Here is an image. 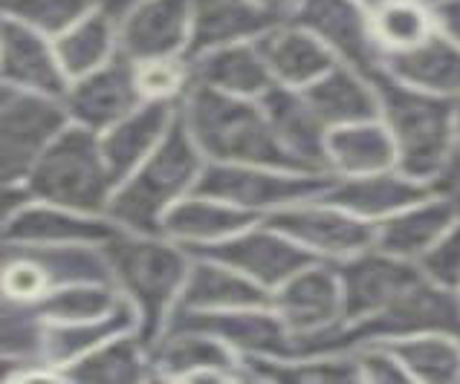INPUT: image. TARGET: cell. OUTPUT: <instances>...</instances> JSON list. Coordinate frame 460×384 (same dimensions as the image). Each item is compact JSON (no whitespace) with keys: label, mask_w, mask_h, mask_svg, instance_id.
Masks as SVG:
<instances>
[{"label":"cell","mask_w":460,"mask_h":384,"mask_svg":"<svg viewBox=\"0 0 460 384\" xmlns=\"http://www.w3.org/2000/svg\"><path fill=\"white\" fill-rule=\"evenodd\" d=\"M186 122L191 130L189 136L208 156L223 159V162L287 168V170H298V174H307L279 144L264 110H258L241 99H232L215 87L206 84L191 87L186 104Z\"/></svg>","instance_id":"1"},{"label":"cell","mask_w":460,"mask_h":384,"mask_svg":"<svg viewBox=\"0 0 460 384\" xmlns=\"http://www.w3.org/2000/svg\"><path fill=\"white\" fill-rule=\"evenodd\" d=\"M367 82L376 87L379 104L385 110L402 174L411 179L431 177L452 151L455 104L440 99L438 92L409 87L385 67L374 70Z\"/></svg>","instance_id":"2"},{"label":"cell","mask_w":460,"mask_h":384,"mask_svg":"<svg viewBox=\"0 0 460 384\" xmlns=\"http://www.w3.org/2000/svg\"><path fill=\"white\" fill-rule=\"evenodd\" d=\"M32 196L78 214H96L111 203L116 182L104 165L102 144L90 127H64L26 177Z\"/></svg>","instance_id":"3"},{"label":"cell","mask_w":460,"mask_h":384,"mask_svg":"<svg viewBox=\"0 0 460 384\" xmlns=\"http://www.w3.org/2000/svg\"><path fill=\"white\" fill-rule=\"evenodd\" d=\"M102 251L84 243H15L0 246V301L32 307L49 292L73 284H111Z\"/></svg>","instance_id":"4"},{"label":"cell","mask_w":460,"mask_h":384,"mask_svg":"<svg viewBox=\"0 0 460 384\" xmlns=\"http://www.w3.org/2000/svg\"><path fill=\"white\" fill-rule=\"evenodd\" d=\"M197 179V151L186 122H174L160 148L111 200V217L128 229L156 234L165 205Z\"/></svg>","instance_id":"5"},{"label":"cell","mask_w":460,"mask_h":384,"mask_svg":"<svg viewBox=\"0 0 460 384\" xmlns=\"http://www.w3.org/2000/svg\"><path fill=\"white\" fill-rule=\"evenodd\" d=\"M102 255L108 260L111 275L134 298L142 318L139 344H148L163 324L168 301L174 298L180 281L186 277V260L177 249L139 240V237H125L119 231L104 240Z\"/></svg>","instance_id":"6"},{"label":"cell","mask_w":460,"mask_h":384,"mask_svg":"<svg viewBox=\"0 0 460 384\" xmlns=\"http://www.w3.org/2000/svg\"><path fill=\"white\" fill-rule=\"evenodd\" d=\"M67 113L49 96L21 92L0 104V185H15L30 177L38 156L56 139Z\"/></svg>","instance_id":"7"},{"label":"cell","mask_w":460,"mask_h":384,"mask_svg":"<svg viewBox=\"0 0 460 384\" xmlns=\"http://www.w3.org/2000/svg\"><path fill=\"white\" fill-rule=\"evenodd\" d=\"M336 275L341 286V324H359L411 289L423 277V269L385 251H359L336 266Z\"/></svg>","instance_id":"8"},{"label":"cell","mask_w":460,"mask_h":384,"mask_svg":"<svg viewBox=\"0 0 460 384\" xmlns=\"http://www.w3.org/2000/svg\"><path fill=\"white\" fill-rule=\"evenodd\" d=\"M293 23L333 47L365 78L383 67V49L357 0H293Z\"/></svg>","instance_id":"9"},{"label":"cell","mask_w":460,"mask_h":384,"mask_svg":"<svg viewBox=\"0 0 460 384\" xmlns=\"http://www.w3.org/2000/svg\"><path fill=\"white\" fill-rule=\"evenodd\" d=\"M333 185L324 174H296V177H279L264 174L255 168H229V165H212L206 168L200 179L194 182V196H212V200H226L246 208H264V205H287L319 196Z\"/></svg>","instance_id":"10"},{"label":"cell","mask_w":460,"mask_h":384,"mask_svg":"<svg viewBox=\"0 0 460 384\" xmlns=\"http://www.w3.org/2000/svg\"><path fill=\"white\" fill-rule=\"evenodd\" d=\"M194 251L229 269H238L264 286H281L287 277L313 263L307 249L275 229H258L232 240H212L208 246H194Z\"/></svg>","instance_id":"11"},{"label":"cell","mask_w":460,"mask_h":384,"mask_svg":"<svg viewBox=\"0 0 460 384\" xmlns=\"http://www.w3.org/2000/svg\"><path fill=\"white\" fill-rule=\"evenodd\" d=\"M171 333H206L229 341L249 355L264 359H293V333L279 315L270 312H203L177 310L168 324Z\"/></svg>","instance_id":"12"},{"label":"cell","mask_w":460,"mask_h":384,"mask_svg":"<svg viewBox=\"0 0 460 384\" xmlns=\"http://www.w3.org/2000/svg\"><path fill=\"white\" fill-rule=\"evenodd\" d=\"M64 110L78 125L90 130H102L116 125L130 110H137L142 92L137 87V70L125 56L104 61L93 73L82 75L64 92Z\"/></svg>","instance_id":"13"},{"label":"cell","mask_w":460,"mask_h":384,"mask_svg":"<svg viewBox=\"0 0 460 384\" xmlns=\"http://www.w3.org/2000/svg\"><path fill=\"white\" fill-rule=\"evenodd\" d=\"M270 229L287 234L298 246L333 257H353L367 251L376 240V229L371 223L353 217L345 208H324V205H298L284 208L270 217Z\"/></svg>","instance_id":"14"},{"label":"cell","mask_w":460,"mask_h":384,"mask_svg":"<svg viewBox=\"0 0 460 384\" xmlns=\"http://www.w3.org/2000/svg\"><path fill=\"white\" fill-rule=\"evenodd\" d=\"M0 82L38 96L61 99L67 92V75L41 32L26 23L0 18Z\"/></svg>","instance_id":"15"},{"label":"cell","mask_w":460,"mask_h":384,"mask_svg":"<svg viewBox=\"0 0 460 384\" xmlns=\"http://www.w3.org/2000/svg\"><path fill=\"white\" fill-rule=\"evenodd\" d=\"M275 310L293 336L324 333L341 318V286L336 269L305 266L281 284L275 295Z\"/></svg>","instance_id":"16"},{"label":"cell","mask_w":460,"mask_h":384,"mask_svg":"<svg viewBox=\"0 0 460 384\" xmlns=\"http://www.w3.org/2000/svg\"><path fill=\"white\" fill-rule=\"evenodd\" d=\"M264 116L272 127L275 139L281 148L290 153L301 170L307 174H324L327 156H324V125L322 118L313 113L305 96H298L293 90L284 87H270L264 96Z\"/></svg>","instance_id":"17"},{"label":"cell","mask_w":460,"mask_h":384,"mask_svg":"<svg viewBox=\"0 0 460 384\" xmlns=\"http://www.w3.org/2000/svg\"><path fill=\"white\" fill-rule=\"evenodd\" d=\"M191 0H142L119 30V56L128 61L168 58L182 47Z\"/></svg>","instance_id":"18"},{"label":"cell","mask_w":460,"mask_h":384,"mask_svg":"<svg viewBox=\"0 0 460 384\" xmlns=\"http://www.w3.org/2000/svg\"><path fill=\"white\" fill-rule=\"evenodd\" d=\"M116 229L108 223L82 217L61 205H32L18 208L4 226L0 240L15 243H104Z\"/></svg>","instance_id":"19"},{"label":"cell","mask_w":460,"mask_h":384,"mask_svg":"<svg viewBox=\"0 0 460 384\" xmlns=\"http://www.w3.org/2000/svg\"><path fill=\"white\" fill-rule=\"evenodd\" d=\"M168 118H171V104L165 99H154L146 108L130 110L125 118L111 125V134L99 144H102L104 165H108V174L116 185H119L130 170L146 159V153L154 144L160 142Z\"/></svg>","instance_id":"20"},{"label":"cell","mask_w":460,"mask_h":384,"mask_svg":"<svg viewBox=\"0 0 460 384\" xmlns=\"http://www.w3.org/2000/svg\"><path fill=\"white\" fill-rule=\"evenodd\" d=\"M255 49L261 52L272 78L293 87H307L333 67L331 49L301 26H287V30L272 32L267 30Z\"/></svg>","instance_id":"21"},{"label":"cell","mask_w":460,"mask_h":384,"mask_svg":"<svg viewBox=\"0 0 460 384\" xmlns=\"http://www.w3.org/2000/svg\"><path fill=\"white\" fill-rule=\"evenodd\" d=\"M324 196H327V203L345 208L350 214L385 217L414 203H423L429 196V188L405 174L391 177L385 170H379V174H365V177H353L345 182H333L331 188L324 191Z\"/></svg>","instance_id":"22"},{"label":"cell","mask_w":460,"mask_h":384,"mask_svg":"<svg viewBox=\"0 0 460 384\" xmlns=\"http://www.w3.org/2000/svg\"><path fill=\"white\" fill-rule=\"evenodd\" d=\"M191 52L223 47L279 26L255 0H191Z\"/></svg>","instance_id":"23"},{"label":"cell","mask_w":460,"mask_h":384,"mask_svg":"<svg viewBox=\"0 0 460 384\" xmlns=\"http://www.w3.org/2000/svg\"><path fill=\"white\" fill-rule=\"evenodd\" d=\"M383 67L417 90L460 92V47L435 32L411 49L391 52L383 58Z\"/></svg>","instance_id":"24"},{"label":"cell","mask_w":460,"mask_h":384,"mask_svg":"<svg viewBox=\"0 0 460 384\" xmlns=\"http://www.w3.org/2000/svg\"><path fill=\"white\" fill-rule=\"evenodd\" d=\"M301 96L307 99V104L322 118L324 127L371 122L376 116V96L371 92V87L353 70L336 67V64L322 78L307 84Z\"/></svg>","instance_id":"25"},{"label":"cell","mask_w":460,"mask_h":384,"mask_svg":"<svg viewBox=\"0 0 460 384\" xmlns=\"http://www.w3.org/2000/svg\"><path fill=\"white\" fill-rule=\"evenodd\" d=\"M324 156L327 165H333L341 174L365 177L385 170L397 159V151H394V139L388 130L371 118V122L333 127L324 136Z\"/></svg>","instance_id":"26"},{"label":"cell","mask_w":460,"mask_h":384,"mask_svg":"<svg viewBox=\"0 0 460 384\" xmlns=\"http://www.w3.org/2000/svg\"><path fill=\"white\" fill-rule=\"evenodd\" d=\"M128 327H134V310L125 301L116 303L108 315L90 318V321H49L47 327H41L38 355L52 364L75 362L78 355L99 347L102 341L122 336Z\"/></svg>","instance_id":"27"},{"label":"cell","mask_w":460,"mask_h":384,"mask_svg":"<svg viewBox=\"0 0 460 384\" xmlns=\"http://www.w3.org/2000/svg\"><path fill=\"white\" fill-rule=\"evenodd\" d=\"M197 84L215 87L238 96H264L272 84V73L255 47H217L194 67Z\"/></svg>","instance_id":"28"},{"label":"cell","mask_w":460,"mask_h":384,"mask_svg":"<svg viewBox=\"0 0 460 384\" xmlns=\"http://www.w3.org/2000/svg\"><path fill=\"white\" fill-rule=\"evenodd\" d=\"M270 303L264 289L223 269V263H200L186 284L180 310H255Z\"/></svg>","instance_id":"29"},{"label":"cell","mask_w":460,"mask_h":384,"mask_svg":"<svg viewBox=\"0 0 460 384\" xmlns=\"http://www.w3.org/2000/svg\"><path fill=\"white\" fill-rule=\"evenodd\" d=\"M455 214L443 203H429L417 208H402L400 214L394 211L383 226L376 229L379 251L394 257H420L423 251L438 240V237L452 226Z\"/></svg>","instance_id":"30"},{"label":"cell","mask_w":460,"mask_h":384,"mask_svg":"<svg viewBox=\"0 0 460 384\" xmlns=\"http://www.w3.org/2000/svg\"><path fill=\"white\" fill-rule=\"evenodd\" d=\"M113 49V18L108 12H87L70 30H64L56 41V58L64 75L82 78L93 73L111 58Z\"/></svg>","instance_id":"31"},{"label":"cell","mask_w":460,"mask_h":384,"mask_svg":"<svg viewBox=\"0 0 460 384\" xmlns=\"http://www.w3.org/2000/svg\"><path fill=\"white\" fill-rule=\"evenodd\" d=\"M460 338L443 333H426L411 338H397L388 344L391 355L405 373L423 381H460Z\"/></svg>","instance_id":"32"},{"label":"cell","mask_w":460,"mask_h":384,"mask_svg":"<svg viewBox=\"0 0 460 384\" xmlns=\"http://www.w3.org/2000/svg\"><path fill=\"white\" fill-rule=\"evenodd\" d=\"M252 220H255L252 211L191 200V203H182L171 211L163 226L168 234L182 237V240L206 243V240H220V237H226L232 231H241Z\"/></svg>","instance_id":"33"},{"label":"cell","mask_w":460,"mask_h":384,"mask_svg":"<svg viewBox=\"0 0 460 384\" xmlns=\"http://www.w3.org/2000/svg\"><path fill=\"white\" fill-rule=\"evenodd\" d=\"M64 376L75 381H142L146 362H142L139 341L116 338L104 347L99 344L90 353L78 355Z\"/></svg>","instance_id":"34"},{"label":"cell","mask_w":460,"mask_h":384,"mask_svg":"<svg viewBox=\"0 0 460 384\" xmlns=\"http://www.w3.org/2000/svg\"><path fill=\"white\" fill-rule=\"evenodd\" d=\"M119 298L111 284H73L49 292L38 303H32L41 321H90V318L108 315Z\"/></svg>","instance_id":"35"},{"label":"cell","mask_w":460,"mask_h":384,"mask_svg":"<svg viewBox=\"0 0 460 384\" xmlns=\"http://www.w3.org/2000/svg\"><path fill=\"white\" fill-rule=\"evenodd\" d=\"M371 30L379 47H388L391 52H402L423 44L431 35V18L417 0H388V4L376 9Z\"/></svg>","instance_id":"36"},{"label":"cell","mask_w":460,"mask_h":384,"mask_svg":"<svg viewBox=\"0 0 460 384\" xmlns=\"http://www.w3.org/2000/svg\"><path fill=\"white\" fill-rule=\"evenodd\" d=\"M93 0H0V15L26 23L41 35H61L84 18Z\"/></svg>","instance_id":"37"},{"label":"cell","mask_w":460,"mask_h":384,"mask_svg":"<svg viewBox=\"0 0 460 384\" xmlns=\"http://www.w3.org/2000/svg\"><path fill=\"white\" fill-rule=\"evenodd\" d=\"M160 364L168 373H189L197 370H229L232 353L206 333H171V341L160 355Z\"/></svg>","instance_id":"38"},{"label":"cell","mask_w":460,"mask_h":384,"mask_svg":"<svg viewBox=\"0 0 460 384\" xmlns=\"http://www.w3.org/2000/svg\"><path fill=\"white\" fill-rule=\"evenodd\" d=\"M249 367L255 370V379H272V381H357L362 379L359 362L353 359H336V355H310L301 359V364H270L252 359Z\"/></svg>","instance_id":"39"},{"label":"cell","mask_w":460,"mask_h":384,"mask_svg":"<svg viewBox=\"0 0 460 384\" xmlns=\"http://www.w3.org/2000/svg\"><path fill=\"white\" fill-rule=\"evenodd\" d=\"M41 327L35 307L0 301V355H38Z\"/></svg>","instance_id":"40"},{"label":"cell","mask_w":460,"mask_h":384,"mask_svg":"<svg viewBox=\"0 0 460 384\" xmlns=\"http://www.w3.org/2000/svg\"><path fill=\"white\" fill-rule=\"evenodd\" d=\"M420 269L431 284L443 289L460 286V226L446 229L423 255H420Z\"/></svg>","instance_id":"41"},{"label":"cell","mask_w":460,"mask_h":384,"mask_svg":"<svg viewBox=\"0 0 460 384\" xmlns=\"http://www.w3.org/2000/svg\"><path fill=\"white\" fill-rule=\"evenodd\" d=\"M146 67L137 70V87L142 96H154V99H165V96H174L182 75L177 64H171L165 58H156V61H142Z\"/></svg>","instance_id":"42"},{"label":"cell","mask_w":460,"mask_h":384,"mask_svg":"<svg viewBox=\"0 0 460 384\" xmlns=\"http://www.w3.org/2000/svg\"><path fill=\"white\" fill-rule=\"evenodd\" d=\"M431 177H435L431 191L440 196V203L449 208L455 217H460V148L446 153L440 168Z\"/></svg>","instance_id":"43"},{"label":"cell","mask_w":460,"mask_h":384,"mask_svg":"<svg viewBox=\"0 0 460 384\" xmlns=\"http://www.w3.org/2000/svg\"><path fill=\"white\" fill-rule=\"evenodd\" d=\"M359 370H362V379H371V381H409L411 376L405 373V367L394 359L391 350H367L359 355Z\"/></svg>","instance_id":"44"},{"label":"cell","mask_w":460,"mask_h":384,"mask_svg":"<svg viewBox=\"0 0 460 384\" xmlns=\"http://www.w3.org/2000/svg\"><path fill=\"white\" fill-rule=\"evenodd\" d=\"M435 21L446 32V38L460 47V0H438V4H435Z\"/></svg>","instance_id":"45"},{"label":"cell","mask_w":460,"mask_h":384,"mask_svg":"<svg viewBox=\"0 0 460 384\" xmlns=\"http://www.w3.org/2000/svg\"><path fill=\"white\" fill-rule=\"evenodd\" d=\"M26 194L12 188V185H0V234H4V226L9 223V217L23 205Z\"/></svg>","instance_id":"46"},{"label":"cell","mask_w":460,"mask_h":384,"mask_svg":"<svg viewBox=\"0 0 460 384\" xmlns=\"http://www.w3.org/2000/svg\"><path fill=\"white\" fill-rule=\"evenodd\" d=\"M93 4H96L102 12H108L111 18H119V15H125V12H128L130 6H137L139 0H93Z\"/></svg>","instance_id":"47"},{"label":"cell","mask_w":460,"mask_h":384,"mask_svg":"<svg viewBox=\"0 0 460 384\" xmlns=\"http://www.w3.org/2000/svg\"><path fill=\"white\" fill-rule=\"evenodd\" d=\"M15 367H18V362L0 359V381H6V379H12V376H15Z\"/></svg>","instance_id":"48"},{"label":"cell","mask_w":460,"mask_h":384,"mask_svg":"<svg viewBox=\"0 0 460 384\" xmlns=\"http://www.w3.org/2000/svg\"><path fill=\"white\" fill-rule=\"evenodd\" d=\"M12 92H15V90H12V87H6L4 82H0V104H4L9 96H12Z\"/></svg>","instance_id":"49"},{"label":"cell","mask_w":460,"mask_h":384,"mask_svg":"<svg viewBox=\"0 0 460 384\" xmlns=\"http://www.w3.org/2000/svg\"><path fill=\"white\" fill-rule=\"evenodd\" d=\"M357 4H362V6H371V9H379L383 4H388V0H357Z\"/></svg>","instance_id":"50"},{"label":"cell","mask_w":460,"mask_h":384,"mask_svg":"<svg viewBox=\"0 0 460 384\" xmlns=\"http://www.w3.org/2000/svg\"><path fill=\"white\" fill-rule=\"evenodd\" d=\"M457 136H460V104H457Z\"/></svg>","instance_id":"51"},{"label":"cell","mask_w":460,"mask_h":384,"mask_svg":"<svg viewBox=\"0 0 460 384\" xmlns=\"http://www.w3.org/2000/svg\"><path fill=\"white\" fill-rule=\"evenodd\" d=\"M417 4H438V0H417Z\"/></svg>","instance_id":"52"}]
</instances>
